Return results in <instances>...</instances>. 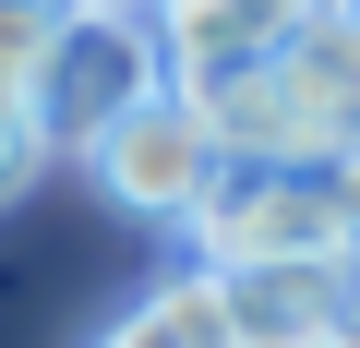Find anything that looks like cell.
Here are the masks:
<instances>
[{
    "instance_id": "6da1fadb",
    "label": "cell",
    "mask_w": 360,
    "mask_h": 348,
    "mask_svg": "<svg viewBox=\"0 0 360 348\" xmlns=\"http://www.w3.org/2000/svg\"><path fill=\"white\" fill-rule=\"evenodd\" d=\"M144 96H168L156 13H96V0H72L49 60H37V132H49V156H96Z\"/></svg>"
},
{
    "instance_id": "7a4b0ae2",
    "label": "cell",
    "mask_w": 360,
    "mask_h": 348,
    "mask_svg": "<svg viewBox=\"0 0 360 348\" xmlns=\"http://www.w3.org/2000/svg\"><path fill=\"white\" fill-rule=\"evenodd\" d=\"M205 276H252V264H348V217L324 168H229L217 205L180 228Z\"/></svg>"
},
{
    "instance_id": "3957f363",
    "label": "cell",
    "mask_w": 360,
    "mask_h": 348,
    "mask_svg": "<svg viewBox=\"0 0 360 348\" xmlns=\"http://www.w3.org/2000/svg\"><path fill=\"white\" fill-rule=\"evenodd\" d=\"M84 168H96V193H108L120 217H156V228H193V217L217 205V181H229V156H217L205 108L180 96V84H168V96H144V108H132Z\"/></svg>"
},
{
    "instance_id": "277c9868",
    "label": "cell",
    "mask_w": 360,
    "mask_h": 348,
    "mask_svg": "<svg viewBox=\"0 0 360 348\" xmlns=\"http://www.w3.org/2000/svg\"><path fill=\"white\" fill-rule=\"evenodd\" d=\"M336 0H156V37H168V84H217V72H264L288 60Z\"/></svg>"
},
{
    "instance_id": "5b68a950",
    "label": "cell",
    "mask_w": 360,
    "mask_h": 348,
    "mask_svg": "<svg viewBox=\"0 0 360 348\" xmlns=\"http://www.w3.org/2000/svg\"><path fill=\"white\" fill-rule=\"evenodd\" d=\"M217 300H229V336L240 348H324L336 264H252V276H217Z\"/></svg>"
},
{
    "instance_id": "8992f818",
    "label": "cell",
    "mask_w": 360,
    "mask_h": 348,
    "mask_svg": "<svg viewBox=\"0 0 360 348\" xmlns=\"http://www.w3.org/2000/svg\"><path fill=\"white\" fill-rule=\"evenodd\" d=\"M96 348H240V336H229L217 276H205V264H180V276H156L132 312H108V336H96Z\"/></svg>"
},
{
    "instance_id": "52a82bcc",
    "label": "cell",
    "mask_w": 360,
    "mask_h": 348,
    "mask_svg": "<svg viewBox=\"0 0 360 348\" xmlns=\"http://www.w3.org/2000/svg\"><path fill=\"white\" fill-rule=\"evenodd\" d=\"M60 13L72 0H0V96H37V60H49Z\"/></svg>"
},
{
    "instance_id": "ba28073f",
    "label": "cell",
    "mask_w": 360,
    "mask_h": 348,
    "mask_svg": "<svg viewBox=\"0 0 360 348\" xmlns=\"http://www.w3.org/2000/svg\"><path fill=\"white\" fill-rule=\"evenodd\" d=\"M49 168V132H37V96H0V205Z\"/></svg>"
},
{
    "instance_id": "9c48e42d",
    "label": "cell",
    "mask_w": 360,
    "mask_h": 348,
    "mask_svg": "<svg viewBox=\"0 0 360 348\" xmlns=\"http://www.w3.org/2000/svg\"><path fill=\"white\" fill-rule=\"evenodd\" d=\"M324 348H360V252L336 264V324H324Z\"/></svg>"
},
{
    "instance_id": "30bf717a",
    "label": "cell",
    "mask_w": 360,
    "mask_h": 348,
    "mask_svg": "<svg viewBox=\"0 0 360 348\" xmlns=\"http://www.w3.org/2000/svg\"><path fill=\"white\" fill-rule=\"evenodd\" d=\"M324 181H336V217H348V252H360V156H348V168H324Z\"/></svg>"
},
{
    "instance_id": "8fae6325",
    "label": "cell",
    "mask_w": 360,
    "mask_h": 348,
    "mask_svg": "<svg viewBox=\"0 0 360 348\" xmlns=\"http://www.w3.org/2000/svg\"><path fill=\"white\" fill-rule=\"evenodd\" d=\"M96 13H156V0H96Z\"/></svg>"
},
{
    "instance_id": "7c38bea8",
    "label": "cell",
    "mask_w": 360,
    "mask_h": 348,
    "mask_svg": "<svg viewBox=\"0 0 360 348\" xmlns=\"http://www.w3.org/2000/svg\"><path fill=\"white\" fill-rule=\"evenodd\" d=\"M348 25H360V0H348Z\"/></svg>"
}]
</instances>
